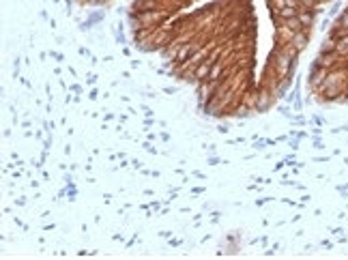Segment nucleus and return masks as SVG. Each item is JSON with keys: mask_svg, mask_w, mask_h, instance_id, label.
I'll return each mask as SVG.
<instances>
[{"mask_svg": "<svg viewBox=\"0 0 348 260\" xmlns=\"http://www.w3.org/2000/svg\"><path fill=\"white\" fill-rule=\"evenodd\" d=\"M277 13H279L282 20H288V17H297V15H299L301 13V7H284V9H279Z\"/></svg>", "mask_w": 348, "mask_h": 260, "instance_id": "7ed1b4c3", "label": "nucleus"}, {"mask_svg": "<svg viewBox=\"0 0 348 260\" xmlns=\"http://www.w3.org/2000/svg\"><path fill=\"white\" fill-rule=\"evenodd\" d=\"M327 76H329V71L322 69V67H318L316 76H312V84H314V86H322V84H325V80H327Z\"/></svg>", "mask_w": 348, "mask_h": 260, "instance_id": "20e7f679", "label": "nucleus"}, {"mask_svg": "<svg viewBox=\"0 0 348 260\" xmlns=\"http://www.w3.org/2000/svg\"><path fill=\"white\" fill-rule=\"evenodd\" d=\"M340 26H342V28H348V11H346L344 15H342V20H340Z\"/></svg>", "mask_w": 348, "mask_h": 260, "instance_id": "39448f33", "label": "nucleus"}, {"mask_svg": "<svg viewBox=\"0 0 348 260\" xmlns=\"http://www.w3.org/2000/svg\"><path fill=\"white\" fill-rule=\"evenodd\" d=\"M138 11L142 13V11H157V9H161L159 7V0H138Z\"/></svg>", "mask_w": 348, "mask_h": 260, "instance_id": "f03ea898", "label": "nucleus"}, {"mask_svg": "<svg viewBox=\"0 0 348 260\" xmlns=\"http://www.w3.org/2000/svg\"><path fill=\"white\" fill-rule=\"evenodd\" d=\"M196 43H187V45H183V47H178V52H176V60L178 63H183V60H187L191 54L196 52Z\"/></svg>", "mask_w": 348, "mask_h": 260, "instance_id": "f257e3e1", "label": "nucleus"}]
</instances>
